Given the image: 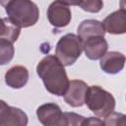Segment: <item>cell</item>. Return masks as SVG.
<instances>
[{
    "mask_svg": "<svg viewBox=\"0 0 126 126\" xmlns=\"http://www.w3.org/2000/svg\"><path fill=\"white\" fill-rule=\"evenodd\" d=\"M119 5H120V9L126 12V0L120 1V2H119Z\"/></svg>",
    "mask_w": 126,
    "mask_h": 126,
    "instance_id": "cell-19",
    "label": "cell"
},
{
    "mask_svg": "<svg viewBox=\"0 0 126 126\" xmlns=\"http://www.w3.org/2000/svg\"><path fill=\"white\" fill-rule=\"evenodd\" d=\"M83 123H84V122H83ZM83 123H82V124H80V125H77V126H83Z\"/></svg>",
    "mask_w": 126,
    "mask_h": 126,
    "instance_id": "cell-20",
    "label": "cell"
},
{
    "mask_svg": "<svg viewBox=\"0 0 126 126\" xmlns=\"http://www.w3.org/2000/svg\"><path fill=\"white\" fill-rule=\"evenodd\" d=\"M5 7L8 18L20 28L33 26L39 17L37 6L28 0H12L1 2Z\"/></svg>",
    "mask_w": 126,
    "mask_h": 126,
    "instance_id": "cell-2",
    "label": "cell"
},
{
    "mask_svg": "<svg viewBox=\"0 0 126 126\" xmlns=\"http://www.w3.org/2000/svg\"><path fill=\"white\" fill-rule=\"evenodd\" d=\"M83 126H105L104 122L96 117H89L84 120Z\"/></svg>",
    "mask_w": 126,
    "mask_h": 126,
    "instance_id": "cell-18",
    "label": "cell"
},
{
    "mask_svg": "<svg viewBox=\"0 0 126 126\" xmlns=\"http://www.w3.org/2000/svg\"><path fill=\"white\" fill-rule=\"evenodd\" d=\"M107 47V41L103 36H94L84 41V50L86 56L92 60L102 58L106 54Z\"/></svg>",
    "mask_w": 126,
    "mask_h": 126,
    "instance_id": "cell-10",
    "label": "cell"
},
{
    "mask_svg": "<svg viewBox=\"0 0 126 126\" xmlns=\"http://www.w3.org/2000/svg\"><path fill=\"white\" fill-rule=\"evenodd\" d=\"M86 103L89 108L99 117H107L115 107V99L113 95L98 86L89 87Z\"/></svg>",
    "mask_w": 126,
    "mask_h": 126,
    "instance_id": "cell-3",
    "label": "cell"
},
{
    "mask_svg": "<svg viewBox=\"0 0 126 126\" xmlns=\"http://www.w3.org/2000/svg\"><path fill=\"white\" fill-rule=\"evenodd\" d=\"M37 75L41 78L45 89L52 94L64 95L69 88L68 80L64 65L54 55L45 56L36 67Z\"/></svg>",
    "mask_w": 126,
    "mask_h": 126,
    "instance_id": "cell-1",
    "label": "cell"
},
{
    "mask_svg": "<svg viewBox=\"0 0 126 126\" xmlns=\"http://www.w3.org/2000/svg\"><path fill=\"white\" fill-rule=\"evenodd\" d=\"M104 30L112 34L126 32V12L123 10L115 11L109 14L102 22Z\"/></svg>",
    "mask_w": 126,
    "mask_h": 126,
    "instance_id": "cell-9",
    "label": "cell"
},
{
    "mask_svg": "<svg viewBox=\"0 0 126 126\" xmlns=\"http://www.w3.org/2000/svg\"><path fill=\"white\" fill-rule=\"evenodd\" d=\"M21 28L13 23L9 18H3L1 21L0 39H5L10 42H15L20 34Z\"/></svg>",
    "mask_w": 126,
    "mask_h": 126,
    "instance_id": "cell-14",
    "label": "cell"
},
{
    "mask_svg": "<svg viewBox=\"0 0 126 126\" xmlns=\"http://www.w3.org/2000/svg\"><path fill=\"white\" fill-rule=\"evenodd\" d=\"M104 27L102 23L96 20H86L83 21L78 27V35L83 41L94 36H104Z\"/></svg>",
    "mask_w": 126,
    "mask_h": 126,
    "instance_id": "cell-12",
    "label": "cell"
},
{
    "mask_svg": "<svg viewBox=\"0 0 126 126\" xmlns=\"http://www.w3.org/2000/svg\"><path fill=\"white\" fill-rule=\"evenodd\" d=\"M105 126H126V115L122 113L112 112L110 115L105 117Z\"/></svg>",
    "mask_w": 126,
    "mask_h": 126,
    "instance_id": "cell-17",
    "label": "cell"
},
{
    "mask_svg": "<svg viewBox=\"0 0 126 126\" xmlns=\"http://www.w3.org/2000/svg\"><path fill=\"white\" fill-rule=\"evenodd\" d=\"M38 120L43 126H68L67 118L56 103H45L36 110Z\"/></svg>",
    "mask_w": 126,
    "mask_h": 126,
    "instance_id": "cell-5",
    "label": "cell"
},
{
    "mask_svg": "<svg viewBox=\"0 0 126 126\" xmlns=\"http://www.w3.org/2000/svg\"><path fill=\"white\" fill-rule=\"evenodd\" d=\"M14 55V47L13 43L5 40L0 39V62L2 65H5L8 63Z\"/></svg>",
    "mask_w": 126,
    "mask_h": 126,
    "instance_id": "cell-15",
    "label": "cell"
},
{
    "mask_svg": "<svg viewBox=\"0 0 126 126\" xmlns=\"http://www.w3.org/2000/svg\"><path fill=\"white\" fill-rule=\"evenodd\" d=\"M83 49L84 41L82 38L74 33H67L57 42L55 54L64 66H69L76 62Z\"/></svg>",
    "mask_w": 126,
    "mask_h": 126,
    "instance_id": "cell-4",
    "label": "cell"
},
{
    "mask_svg": "<svg viewBox=\"0 0 126 126\" xmlns=\"http://www.w3.org/2000/svg\"><path fill=\"white\" fill-rule=\"evenodd\" d=\"M69 2H52L47 10V18L50 24L56 28L66 27L71 20V10Z\"/></svg>",
    "mask_w": 126,
    "mask_h": 126,
    "instance_id": "cell-6",
    "label": "cell"
},
{
    "mask_svg": "<svg viewBox=\"0 0 126 126\" xmlns=\"http://www.w3.org/2000/svg\"><path fill=\"white\" fill-rule=\"evenodd\" d=\"M27 124L28 116L23 110L1 101L0 126H27Z\"/></svg>",
    "mask_w": 126,
    "mask_h": 126,
    "instance_id": "cell-7",
    "label": "cell"
},
{
    "mask_svg": "<svg viewBox=\"0 0 126 126\" xmlns=\"http://www.w3.org/2000/svg\"><path fill=\"white\" fill-rule=\"evenodd\" d=\"M88 85L80 80H72L69 84V88L64 94L65 101L74 107L82 106L86 103V95L88 92Z\"/></svg>",
    "mask_w": 126,
    "mask_h": 126,
    "instance_id": "cell-8",
    "label": "cell"
},
{
    "mask_svg": "<svg viewBox=\"0 0 126 126\" xmlns=\"http://www.w3.org/2000/svg\"><path fill=\"white\" fill-rule=\"evenodd\" d=\"M29 79V72L24 66H14L5 75L6 84L13 89L24 87Z\"/></svg>",
    "mask_w": 126,
    "mask_h": 126,
    "instance_id": "cell-13",
    "label": "cell"
},
{
    "mask_svg": "<svg viewBox=\"0 0 126 126\" xmlns=\"http://www.w3.org/2000/svg\"><path fill=\"white\" fill-rule=\"evenodd\" d=\"M125 61V55L117 51H110L100 59V68L107 74H116L123 69Z\"/></svg>",
    "mask_w": 126,
    "mask_h": 126,
    "instance_id": "cell-11",
    "label": "cell"
},
{
    "mask_svg": "<svg viewBox=\"0 0 126 126\" xmlns=\"http://www.w3.org/2000/svg\"><path fill=\"white\" fill-rule=\"evenodd\" d=\"M70 5H77L80 6L83 10L92 12V13H96L101 10L103 3L102 1L99 0H92V1H80V2H69Z\"/></svg>",
    "mask_w": 126,
    "mask_h": 126,
    "instance_id": "cell-16",
    "label": "cell"
}]
</instances>
